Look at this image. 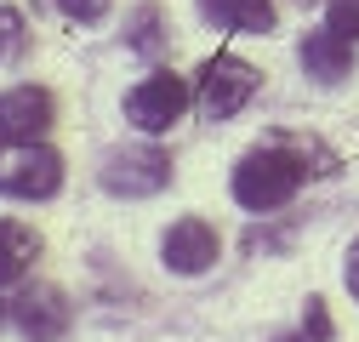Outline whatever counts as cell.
<instances>
[{"mask_svg":"<svg viewBox=\"0 0 359 342\" xmlns=\"http://www.w3.org/2000/svg\"><path fill=\"white\" fill-rule=\"evenodd\" d=\"M0 320H6V314H0Z\"/></svg>","mask_w":359,"mask_h":342,"instance_id":"cell-19","label":"cell"},{"mask_svg":"<svg viewBox=\"0 0 359 342\" xmlns=\"http://www.w3.org/2000/svg\"><path fill=\"white\" fill-rule=\"evenodd\" d=\"M109 6H114V0H57V12H63L69 23H103Z\"/></svg>","mask_w":359,"mask_h":342,"instance_id":"cell-13","label":"cell"},{"mask_svg":"<svg viewBox=\"0 0 359 342\" xmlns=\"http://www.w3.org/2000/svg\"><path fill=\"white\" fill-rule=\"evenodd\" d=\"M280 342H308V331H302V336H280Z\"/></svg>","mask_w":359,"mask_h":342,"instance_id":"cell-18","label":"cell"},{"mask_svg":"<svg viewBox=\"0 0 359 342\" xmlns=\"http://www.w3.org/2000/svg\"><path fill=\"white\" fill-rule=\"evenodd\" d=\"M302 69H308V80L337 86V80L353 69V40H348V34H337L331 23H325V29H313V34L302 40Z\"/></svg>","mask_w":359,"mask_h":342,"instance_id":"cell-9","label":"cell"},{"mask_svg":"<svg viewBox=\"0 0 359 342\" xmlns=\"http://www.w3.org/2000/svg\"><path fill=\"white\" fill-rule=\"evenodd\" d=\"M46 125H52V92H40V86L0 92V137H40Z\"/></svg>","mask_w":359,"mask_h":342,"instance_id":"cell-8","label":"cell"},{"mask_svg":"<svg viewBox=\"0 0 359 342\" xmlns=\"http://www.w3.org/2000/svg\"><path fill=\"white\" fill-rule=\"evenodd\" d=\"M302 331H308L313 342H325V336H331V320H325V303H320V296H308V314H302Z\"/></svg>","mask_w":359,"mask_h":342,"instance_id":"cell-15","label":"cell"},{"mask_svg":"<svg viewBox=\"0 0 359 342\" xmlns=\"http://www.w3.org/2000/svg\"><path fill=\"white\" fill-rule=\"evenodd\" d=\"M342 280H348V291L359 296V240H353V251H348V268H342Z\"/></svg>","mask_w":359,"mask_h":342,"instance_id":"cell-17","label":"cell"},{"mask_svg":"<svg viewBox=\"0 0 359 342\" xmlns=\"http://www.w3.org/2000/svg\"><path fill=\"white\" fill-rule=\"evenodd\" d=\"M217 228L205 223V217H183V223H171L165 228V240H160V256H165V268L171 274H183V280H194V274H205L211 263H217Z\"/></svg>","mask_w":359,"mask_h":342,"instance_id":"cell-7","label":"cell"},{"mask_svg":"<svg viewBox=\"0 0 359 342\" xmlns=\"http://www.w3.org/2000/svg\"><path fill=\"white\" fill-rule=\"evenodd\" d=\"M171 183V154L165 149H120L103 160V189L109 194H126V200H143V194H160Z\"/></svg>","mask_w":359,"mask_h":342,"instance_id":"cell-5","label":"cell"},{"mask_svg":"<svg viewBox=\"0 0 359 342\" xmlns=\"http://www.w3.org/2000/svg\"><path fill=\"white\" fill-rule=\"evenodd\" d=\"M12 320H18L23 342H63L74 308H69V296L57 285H23L18 303H12Z\"/></svg>","mask_w":359,"mask_h":342,"instance_id":"cell-6","label":"cell"},{"mask_svg":"<svg viewBox=\"0 0 359 342\" xmlns=\"http://www.w3.org/2000/svg\"><path fill=\"white\" fill-rule=\"evenodd\" d=\"M40 256V234L18 217H0V285H18Z\"/></svg>","mask_w":359,"mask_h":342,"instance_id":"cell-11","label":"cell"},{"mask_svg":"<svg viewBox=\"0 0 359 342\" xmlns=\"http://www.w3.org/2000/svg\"><path fill=\"white\" fill-rule=\"evenodd\" d=\"M131 46H137V52H154V46H160V34H154V12L137 18V40H131Z\"/></svg>","mask_w":359,"mask_h":342,"instance_id":"cell-16","label":"cell"},{"mask_svg":"<svg viewBox=\"0 0 359 342\" xmlns=\"http://www.w3.org/2000/svg\"><path fill=\"white\" fill-rule=\"evenodd\" d=\"M313 160L331 165V154L320 143H302V137H274V143L251 149L234 165V200L245 211H280V205H291V194L308 177H325V171H313Z\"/></svg>","mask_w":359,"mask_h":342,"instance_id":"cell-1","label":"cell"},{"mask_svg":"<svg viewBox=\"0 0 359 342\" xmlns=\"http://www.w3.org/2000/svg\"><path fill=\"white\" fill-rule=\"evenodd\" d=\"M63 189V154L40 137H0V194L12 200H52Z\"/></svg>","mask_w":359,"mask_h":342,"instance_id":"cell-2","label":"cell"},{"mask_svg":"<svg viewBox=\"0 0 359 342\" xmlns=\"http://www.w3.org/2000/svg\"><path fill=\"white\" fill-rule=\"evenodd\" d=\"M23 46H29V23H23V12H18V6H0V63H18Z\"/></svg>","mask_w":359,"mask_h":342,"instance_id":"cell-12","label":"cell"},{"mask_svg":"<svg viewBox=\"0 0 359 342\" xmlns=\"http://www.w3.org/2000/svg\"><path fill=\"white\" fill-rule=\"evenodd\" d=\"M325 23H331L337 34H348V40H359V0H331V6H325Z\"/></svg>","mask_w":359,"mask_h":342,"instance_id":"cell-14","label":"cell"},{"mask_svg":"<svg viewBox=\"0 0 359 342\" xmlns=\"http://www.w3.org/2000/svg\"><path fill=\"white\" fill-rule=\"evenodd\" d=\"M189 103H194V97H189V80L171 74V69H154L149 80H137V86L126 92V120L137 125V132L160 137V132H171V125L183 120Z\"/></svg>","mask_w":359,"mask_h":342,"instance_id":"cell-4","label":"cell"},{"mask_svg":"<svg viewBox=\"0 0 359 342\" xmlns=\"http://www.w3.org/2000/svg\"><path fill=\"white\" fill-rule=\"evenodd\" d=\"M200 12L229 34H268L274 29V0H200Z\"/></svg>","mask_w":359,"mask_h":342,"instance_id":"cell-10","label":"cell"},{"mask_svg":"<svg viewBox=\"0 0 359 342\" xmlns=\"http://www.w3.org/2000/svg\"><path fill=\"white\" fill-rule=\"evenodd\" d=\"M257 86H262V74H257L245 57L217 52V57H205L200 74H194V109H200L205 120H234V114L257 97Z\"/></svg>","mask_w":359,"mask_h":342,"instance_id":"cell-3","label":"cell"}]
</instances>
